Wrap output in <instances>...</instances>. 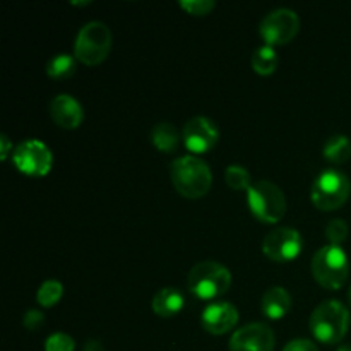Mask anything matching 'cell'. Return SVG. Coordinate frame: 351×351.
<instances>
[{
	"label": "cell",
	"mask_w": 351,
	"mask_h": 351,
	"mask_svg": "<svg viewBox=\"0 0 351 351\" xmlns=\"http://www.w3.org/2000/svg\"><path fill=\"white\" fill-rule=\"evenodd\" d=\"M180 137L177 127L170 122H158L151 129V141H153L154 147L163 153H173L180 144Z\"/></svg>",
	"instance_id": "17"
},
{
	"label": "cell",
	"mask_w": 351,
	"mask_h": 351,
	"mask_svg": "<svg viewBox=\"0 0 351 351\" xmlns=\"http://www.w3.org/2000/svg\"><path fill=\"white\" fill-rule=\"evenodd\" d=\"M302 237L295 228L281 226L266 235L263 242V250L271 261L276 263H290L297 259L302 252Z\"/></svg>",
	"instance_id": "10"
},
{
	"label": "cell",
	"mask_w": 351,
	"mask_h": 351,
	"mask_svg": "<svg viewBox=\"0 0 351 351\" xmlns=\"http://www.w3.org/2000/svg\"><path fill=\"white\" fill-rule=\"evenodd\" d=\"M300 29V19L291 9H276L267 14L259 24V33L266 45H285L293 40Z\"/></svg>",
	"instance_id": "8"
},
{
	"label": "cell",
	"mask_w": 351,
	"mask_h": 351,
	"mask_svg": "<svg viewBox=\"0 0 351 351\" xmlns=\"http://www.w3.org/2000/svg\"><path fill=\"white\" fill-rule=\"evenodd\" d=\"M283 351H319V348L311 341V339L298 338V339H293V341L288 343V345L285 346Z\"/></svg>",
	"instance_id": "27"
},
{
	"label": "cell",
	"mask_w": 351,
	"mask_h": 351,
	"mask_svg": "<svg viewBox=\"0 0 351 351\" xmlns=\"http://www.w3.org/2000/svg\"><path fill=\"white\" fill-rule=\"evenodd\" d=\"M182 139L189 151L202 154L216 146L219 139V130L216 123L208 117H194L184 125Z\"/></svg>",
	"instance_id": "12"
},
{
	"label": "cell",
	"mask_w": 351,
	"mask_h": 351,
	"mask_svg": "<svg viewBox=\"0 0 351 351\" xmlns=\"http://www.w3.org/2000/svg\"><path fill=\"white\" fill-rule=\"evenodd\" d=\"M338 351H351V345H343V346H339Z\"/></svg>",
	"instance_id": "30"
},
{
	"label": "cell",
	"mask_w": 351,
	"mask_h": 351,
	"mask_svg": "<svg viewBox=\"0 0 351 351\" xmlns=\"http://www.w3.org/2000/svg\"><path fill=\"white\" fill-rule=\"evenodd\" d=\"M187 287L192 295L201 300H215L225 295L232 287V274L223 264L202 261L189 273Z\"/></svg>",
	"instance_id": "3"
},
{
	"label": "cell",
	"mask_w": 351,
	"mask_h": 351,
	"mask_svg": "<svg viewBox=\"0 0 351 351\" xmlns=\"http://www.w3.org/2000/svg\"><path fill=\"white\" fill-rule=\"evenodd\" d=\"M276 338L273 329L264 322H252L233 332L230 351H274Z\"/></svg>",
	"instance_id": "11"
},
{
	"label": "cell",
	"mask_w": 351,
	"mask_h": 351,
	"mask_svg": "<svg viewBox=\"0 0 351 351\" xmlns=\"http://www.w3.org/2000/svg\"><path fill=\"white\" fill-rule=\"evenodd\" d=\"M351 156V139L348 136H332L324 144V158L335 165H341L348 161Z\"/></svg>",
	"instance_id": "18"
},
{
	"label": "cell",
	"mask_w": 351,
	"mask_h": 351,
	"mask_svg": "<svg viewBox=\"0 0 351 351\" xmlns=\"http://www.w3.org/2000/svg\"><path fill=\"white\" fill-rule=\"evenodd\" d=\"M62 295H64V287H62L60 281L55 280H48L45 281L43 285L40 287L36 293V300L41 307H53L60 302Z\"/></svg>",
	"instance_id": "21"
},
{
	"label": "cell",
	"mask_w": 351,
	"mask_h": 351,
	"mask_svg": "<svg viewBox=\"0 0 351 351\" xmlns=\"http://www.w3.org/2000/svg\"><path fill=\"white\" fill-rule=\"evenodd\" d=\"M184 295L182 291H178L177 288L168 287V288H161L156 295H154L153 302V311L154 314L160 315V317H173L177 315L178 312L182 311L184 307Z\"/></svg>",
	"instance_id": "16"
},
{
	"label": "cell",
	"mask_w": 351,
	"mask_h": 351,
	"mask_svg": "<svg viewBox=\"0 0 351 351\" xmlns=\"http://www.w3.org/2000/svg\"><path fill=\"white\" fill-rule=\"evenodd\" d=\"M291 308V295L283 287H271L261 300V311L267 319H283Z\"/></svg>",
	"instance_id": "15"
},
{
	"label": "cell",
	"mask_w": 351,
	"mask_h": 351,
	"mask_svg": "<svg viewBox=\"0 0 351 351\" xmlns=\"http://www.w3.org/2000/svg\"><path fill=\"white\" fill-rule=\"evenodd\" d=\"M51 163H53L51 151L41 141H24L14 151L16 168L29 177H45L51 170Z\"/></svg>",
	"instance_id": "9"
},
{
	"label": "cell",
	"mask_w": 351,
	"mask_h": 351,
	"mask_svg": "<svg viewBox=\"0 0 351 351\" xmlns=\"http://www.w3.org/2000/svg\"><path fill=\"white\" fill-rule=\"evenodd\" d=\"M43 322H45V317L40 311H27L26 314H24L23 324L24 328L29 329V331H36Z\"/></svg>",
	"instance_id": "26"
},
{
	"label": "cell",
	"mask_w": 351,
	"mask_h": 351,
	"mask_svg": "<svg viewBox=\"0 0 351 351\" xmlns=\"http://www.w3.org/2000/svg\"><path fill=\"white\" fill-rule=\"evenodd\" d=\"M112 31L105 23L91 21L81 27L74 45V55L84 65H98L108 57Z\"/></svg>",
	"instance_id": "6"
},
{
	"label": "cell",
	"mask_w": 351,
	"mask_h": 351,
	"mask_svg": "<svg viewBox=\"0 0 351 351\" xmlns=\"http://www.w3.org/2000/svg\"><path fill=\"white\" fill-rule=\"evenodd\" d=\"M326 237L331 242V245H339L348 237V223L339 218L329 221V225L326 226Z\"/></svg>",
	"instance_id": "23"
},
{
	"label": "cell",
	"mask_w": 351,
	"mask_h": 351,
	"mask_svg": "<svg viewBox=\"0 0 351 351\" xmlns=\"http://www.w3.org/2000/svg\"><path fill=\"white\" fill-rule=\"evenodd\" d=\"M247 202L252 215L264 223L280 221L287 213V197L273 182H254L247 191Z\"/></svg>",
	"instance_id": "7"
},
{
	"label": "cell",
	"mask_w": 351,
	"mask_h": 351,
	"mask_svg": "<svg viewBox=\"0 0 351 351\" xmlns=\"http://www.w3.org/2000/svg\"><path fill=\"white\" fill-rule=\"evenodd\" d=\"M171 180L178 194L189 199H199L211 189L213 173L201 158L182 156L171 165Z\"/></svg>",
	"instance_id": "1"
},
{
	"label": "cell",
	"mask_w": 351,
	"mask_h": 351,
	"mask_svg": "<svg viewBox=\"0 0 351 351\" xmlns=\"http://www.w3.org/2000/svg\"><path fill=\"white\" fill-rule=\"evenodd\" d=\"M351 182L348 175L343 171L328 168L321 171L312 184V202L321 211H335L339 209L350 197Z\"/></svg>",
	"instance_id": "5"
},
{
	"label": "cell",
	"mask_w": 351,
	"mask_h": 351,
	"mask_svg": "<svg viewBox=\"0 0 351 351\" xmlns=\"http://www.w3.org/2000/svg\"><path fill=\"white\" fill-rule=\"evenodd\" d=\"M225 180L235 191H249L250 184V173L240 165H230L225 171Z\"/></svg>",
	"instance_id": "22"
},
{
	"label": "cell",
	"mask_w": 351,
	"mask_h": 351,
	"mask_svg": "<svg viewBox=\"0 0 351 351\" xmlns=\"http://www.w3.org/2000/svg\"><path fill=\"white\" fill-rule=\"evenodd\" d=\"M50 115L53 122L62 129H75L84 119L82 106L74 96L58 95L50 103Z\"/></svg>",
	"instance_id": "14"
},
{
	"label": "cell",
	"mask_w": 351,
	"mask_h": 351,
	"mask_svg": "<svg viewBox=\"0 0 351 351\" xmlns=\"http://www.w3.org/2000/svg\"><path fill=\"white\" fill-rule=\"evenodd\" d=\"M350 312L341 302L326 300L315 307L311 317V331L317 341L336 345L348 332Z\"/></svg>",
	"instance_id": "2"
},
{
	"label": "cell",
	"mask_w": 351,
	"mask_h": 351,
	"mask_svg": "<svg viewBox=\"0 0 351 351\" xmlns=\"http://www.w3.org/2000/svg\"><path fill=\"white\" fill-rule=\"evenodd\" d=\"M216 3L213 0H182L180 7L192 16H208Z\"/></svg>",
	"instance_id": "25"
},
{
	"label": "cell",
	"mask_w": 351,
	"mask_h": 351,
	"mask_svg": "<svg viewBox=\"0 0 351 351\" xmlns=\"http://www.w3.org/2000/svg\"><path fill=\"white\" fill-rule=\"evenodd\" d=\"M252 67L257 74L269 75L276 71L278 67V53L273 47L264 45L259 47L252 55Z\"/></svg>",
	"instance_id": "19"
},
{
	"label": "cell",
	"mask_w": 351,
	"mask_h": 351,
	"mask_svg": "<svg viewBox=\"0 0 351 351\" xmlns=\"http://www.w3.org/2000/svg\"><path fill=\"white\" fill-rule=\"evenodd\" d=\"M350 274L348 256L339 245H324L312 259V276L328 290H339Z\"/></svg>",
	"instance_id": "4"
},
{
	"label": "cell",
	"mask_w": 351,
	"mask_h": 351,
	"mask_svg": "<svg viewBox=\"0 0 351 351\" xmlns=\"http://www.w3.org/2000/svg\"><path fill=\"white\" fill-rule=\"evenodd\" d=\"M0 144H2V147H0V158H2V160H5L12 144H10L9 137L7 136H0Z\"/></svg>",
	"instance_id": "28"
},
{
	"label": "cell",
	"mask_w": 351,
	"mask_h": 351,
	"mask_svg": "<svg viewBox=\"0 0 351 351\" xmlns=\"http://www.w3.org/2000/svg\"><path fill=\"white\" fill-rule=\"evenodd\" d=\"M75 343L65 332H55L45 341V351H74Z\"/></svg>",
	"instance_id": "24"
},
{
	"label": "cell",
	"mask_w": 351,
	"mask_h": 351,
	"mask_svg": "<svg viewBox=\"0 0 351 351\" xmlns=\"http://www.w3.org/2000/svg\"><path fill=\"white\" fill-rule=\"evenodd\" d=\"M348 298H350V305H351V288H350V293H348Z\"/></svg>",
	"instance_id": "31"
},
{
	"label": "cell",
	"mask_w": 351,
	"mask_h": 351,
	"mask_svg": "<svg viewBox=\"0 0 351 351\" xmlns=\"http://www.w3.org/2000/svg\"><path fill=\"white\" fill-rule=\"evenodd\" d=\"M82 351H105L103 350V345L99 341H96V339H91V341L86 343L84 350Z\"/></svg>",
	"instance_id": "29"
},
{
	"label": "cell",
	"mask_w": 351,
	"mask_h": 351,
	"mask_svg": "<svg viewBox=\"0 0 351 351\" xmlns=\"http://www.w3.org/2000/svg\"><path fill=\"white\" fill-rule=\"evenodd\" d=\"M202 328L211 335H225L239 322V311L230 302H215L202 311Z\"/></svg>",
	"instance_id": "13"
},
{
	"label": "cell",
	"mask_w": 351,
	"mask_h": 351,
	"mask_svg": "<svg viewBox=\"0 0 351 351\" xmlns=\"http://www.w3.org/2000/svg\"><path fill=\"white\" fill-rule=\"evenodd\" d=\"M75 72V58L69 53H58L50 58L47 64V74L51 79H69L72 77Z\"/></svg>",
	"instance_id": "20"
}]
</instances>
